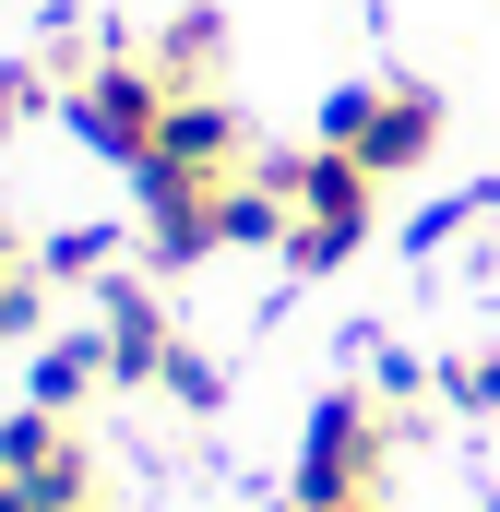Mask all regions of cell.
Segmentation results:
<instances>
[{
  "label": "cell",
  "instance_id": "cell-1",
  "mask_svg": "<svg viewBox=\"0 0 500 512\" xmlns=\"http://www.w3.org/2000/svg\"><path fill=\"white\" fill-rule=\"evenodd\" d=\"M393 489V405L381 393H322L310 405V429H298V512H334V501H381Z\"/></svg>",
  "mask_w": 500,
  "mask_h": 512
},
{
  "label": "cell",
  "instance_id": "cell-2",
  "mask_svg": "<svg viewBox=\"0 0 500 512\" xmlns=\"http://www.w3.org/2000/svg\"><path fill=\"white\" fill-rule=\"evenodd\" d=\"M167 108H179V96H167V72H155L143 48H108V60H84V72L60 84V120L84 131L108 167H131V179L155 167V143H167Z\"/></svg>",
  "mask_w": 500,
  "mask_h": 512
},
{
  "label": "cell",
  "instance_id": "cell-3",
  "mask_svg": "<svg viewBox=\"0 0 500 512\" xmlns=\"http://www.w3.org/2000/svg\"><path fill=\"white\" fill-rule=\"evenodd\" d=\"M274 179H286V203H298V227H286V262H298V274H334V262L381 227V179L358 155H334V143L274 155Z\"/></svg>",
  "mask_w": 500,
  "mask_h": 512
},
{
  "label": "cell",
  "instance_id": "cell-4",
  "mask_svg": "<svg viewBox=\"0 0 500 512\" xmlns=\"http://www.w3.org/2000/svg\"><path fill=\"white\" fill-rule=\"evenodd\" d=\"M322 143L358 155L370 179H417L441 155V96L429 84H334L322 96Z\"/></svg>",
  "mask_w": 500,
  "mask_h": 512
},
{
  "label": "cell",
  "instance_id": "cell-5",
  "mask_svg": "<svg viewBox=\"0 0 500 512\" xmlns=\"http://www.w3.org/2000/svg\"><path fill=\"white\" fill-rule=\"evenodd\" d=\"M0 477H12L24 512H84V501H96V453H84V429L48 417V405L0 417Z\"/></svg>",
  "mask_w": 500,
  "mask_h": 512
},
{
  "label": "cell",
  "instance_id": "cell-6",
  "mask_svg": "<svg viewBox=\"0 0 500 512\" xmlns=\"http://www.w3.org/2000/svg\"><path fill=\"white\" fill-rule=\"evenodd\" d=\"M143 179H179V191H227V179H250V120L227 108V96H179Z\"/></svg>",
  "mask_w": 500,
  "mask_h": 512
},
{
  "label": "cell",
  "instance_id": "cell-7",
  "mask_svg": "<svg viewBox=\"0 0 500 512\" xmlns=\"http://www.w3.org/2000/svg\"><path fill=\"white\" fill-rule=\"evenodd\" d=\"M143 60L167 72V96H215V72H227V12H215V0H179V12L143 36Z\"/></svg>",
  "mask_w": 500,
  "mask_h": 512
},
{
  "label": "cell",
  "instance_id": "cell-8",
  "mask_svg": "<svg viewBox=\"0 0 500 512\" xmlns=\"http://www.w3.org/2000/svg\"><path fill=\"white\" fill-rule=\"evenodd\" d=\"M108 382H120V370H108V334H48V346H36V370H24V393H36L48 417H84Z\"/></svg>",
  "mask_w": 500,
  "mask_h": 512
},
{
  "label": "cell",
  "instance_id": "cell-9",
  "mask_svg": "<svg viewBox=\"0 0 500 512\" xmlns=\"http://www.w3.org/2000/svg\"><path fill=\"white\" fill-rule=\"evenodd\" d=\"M441 393H453L465 417H500V346H489V358H453V370H441Z\"/></svg>",
  "mask_w": 500,
  "mask_h": 512
},
{
  "label": "cell",
  "instance_id": "cell-10",
  "mask_svg": "<svg viewBox=\"0 0 500 512\" xmlns=\"http://www.w3.org/2000/svg\"><path fill=\"white\" fill-rule=\"evenodd\" d=\"M36 96H48V72H0V143L36 120Z\"/></svg>",
  "mask_w": 500,
  "mask_h": 512
},
{
  "label": "cell",
  "instance_id": "cell-11",
  "mask_svg": "<svg viewBox=\"0 0 500 512\" xmlns=\"http://www.w3.org/2000/svg\"><path fill=\"white\" fill-rule=\"evenodd\" d=\"M286 512H298V501H286ZM334 512H381V501H334Z\"/></svg>",
  "mask_w": 500,
  "mask_h": 512
},
{
  "label": "cell",
  "instance_id": "cell-12",
  "mask_svg": "<svg viewBox=\"0 0 500 512\" xmlns=\"http://www.w3.org/2000/svg\"><path fill=\"white\" fill-rule=\"evenodd\" d=\"M84 512H96V501H84Z\"/></svg>",
  "mask_w": 500,
  "mask_h": 512
}]
</instances>
